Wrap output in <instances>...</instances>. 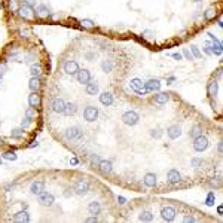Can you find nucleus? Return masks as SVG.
Instances as JSON below:
<instances>
[{
	"label": "nucleus",
	"instance_id": "c03bdc74",
	"mask_svg": "<svg viewBox=\"0 0 223 223\" xmlns=\"http://www.w3.org/2000/svg\"><path fill=\"white\" fill-rule=\"evenodd\" d=\"M30 124H31V121H30L29 117H25V119H22V122H21V126L25 129V128H29Z\"/></svg>",
	"mask_w": 223,
	"mask_h": 223
},
{
	"label": "nucleus",
	"instance_id": "dca6fc26",
	"mask_svg": "<svg viewBox=\"0 0 223 223\" xmlns=\"http://www.w3.org/2000/svg\"><path fill=\"white\" fill-rule=\"evenodd\" d=\"M13 222L15 223H29L30 222V214L29 211L24 208L22 211H18V213L13 216Z\"/></svg>",
	"mask_w": 223,
	"mask_h": 223
},
{
	"label": "nucleus",
	"instance_id": "4468645a",
	"mask_svg": "<svg viewBox=\"0 0 223 223\" xmlns=\"http://www.w3.org/2000/svg\"><path fill=\"white\" fill-rule=\"evenodd\" d=\"M161 80L159 79H150V80H147L143 87L149 91V92H155V91H159L161 89Z\"/></svg>",
	"mask_w": 223,
	"mask_h": 223
},
{
	"label": "nucleus",
	"instance_id": "de8ad7c7",
	"mask_svg": "<svg viewBox=\"0 0 223 223\" xmlns=\"http://www.w3.org/2000/svg\"><path fill=\"white\" fill-rule=\"evenodd\" d=\"M136 92H137V94H138V95H140V97H143V95H146V94H147L149 91H147L146 88H141V89H137Z\"/></svg>",
	"mask_w": 223,
	"mask_h": 223
},
{
	"label": "nucleus",
	"instance_id": "bf43d9fd",
	"mask_svg": "<svg viewBox=\"0 0 223 223\" xmlns=\"http://www.w3.org/2000/svg\"><path fill=\"white\" fill-rule=\"evenodd\" d=\"M37 146H39V143H37V141H33V144H30L29 147H30V149H33V147H37Z\"/></svg>",
	"mask_w": 223,
	"mask_h": 223
},
{
	"label": "nucleus",
	"instance_id": "1a4fd4ad",
	"mask_svg": "<svg viewBox=\"0 0 223 223\" xmlns=\"http://www.w3.org/2000/svg\"><path fill=\"white\" fill-rule=\"evenodd\" d=\"M64 71L67 73V75H76L79 71V64L75 61V60H68L64 63Z\"/></svg>",
	"mask_w": 223,
	"mask_h": 223
},
{
	"label": "nucleus",
	"instance_id": "e2e57ef3",
	"mask_svg": "<svg viewBox=\"0 0 223 223\" xmlns=\"http://www.w3.org/2000/svg\"><path fill=\"white\" fill-rule=\"evenodd\" d=\"M217 24H219V27H223V22H222V20H219V21H217Z\"/></svg>",
	"mask_w": 223,
	"mask_h": 223
},
{
	"label": "nucleus",
	"instance_id": "20e7f679",
	"mask_svg": "<svg viewBox=\"0 0 223 223\" xmlns=\"http://www.w3.org/2000/svg\"><path fill=\"white\" fill-rule=\"evenodd\" d=\"M175 214H177V211H175L174 207L167 205V207H162L161 208V216H162V219L167 220V222H173L175 219Z\"/></svg>",
	"mask_w": 223,
	"mask_h": 223
},
{
	"label": "nucleus",
	"instance_id": "9d476101",
	"mask_svg": "<svg viewBox=\"0 0 223 223\" xmlns=\"http://www.w3.org/2000/svg\"><path fill=\"white\" fill-rule=\"evenodd\" d=\"M98 170H100V173L103 175H107L112 173V170H113V165L110 161H107V159H101L100 162H98Z\"/></svg>",
	"mask_w": 223,
	"mask_h": 223
},
{
	"label": "nucleus",
	"instance_id": "4d7b16f0",
	"mask_svg": "<svg viewBox=\"0 0 223 223\" xmlns=\"http://www.w3.org/2000/svg\"><path fill=\"white\" fill-rule=\"evenodd\" d=\"M175 80V76H170V78L167 79V83H171V82H174Z\"/></svg>",
	"mask_w": 223,
	"mask_h": 223
},
{
	"label": "nucleus",
	"instance_id": "ddd939ff",
	"mask_svg": "<svg viewBox=\"0 0 223 223\" xmlns=\"http://www.w3.org/2000/svg\"><path fill=\"white\" fill-rule=\"evenodd\" d=\"M51 107H52V110L55 113H63L64 112V107H66V101L61 100L60 97H55L52 100V103H51Z\"/></svg>",
	"mask_w": 223,
	"mask_h": 223
},
{
	"label": "nucleus",
	"instance_id": "338daca9",
	"mask_svg": "<svg viewBox=\"0 0 223 223\" xmlns=\"http://www.w3.org/2000/svg\"><path fill=\"white\" fill-rule=\"evenodd\" d=\"M194 2H199V0H194Z\"/></svg>",
	"mask_w": 223,
	"mask_h": 223
},
{
	"label": "nucleus",
	"instance_id": "a211bd4d",
	"mask_svg": "<svg viewBox=\"0 0 223 223\" xmlns=\"http://www.w3.org/2000/svg\"><path fill=\"white\" fill-rule=\"evenodd\" d=\"M143 183H144L146 187H155L156 183H158V180H156V175L153 173H147L144 175V179H143Z\"/></svg>",
	"mask_w": 223,
	"mask_h": 223
},
{
	"label": "nucleus",
	"instance_id": "f8f14e48",
	"mask_svg": "<svg viewBox=\"0 0 223 223\" xmlns=\"http://www.w3.org/2000/svg\"><path fill=\"white\" fill-rule=\"evenodd\" d=\"M76 78H78V82L79 83H82V85H87L88 82L91 80V73H89V70L87 68H79V71L76 73Z\"/></svg>",
	"mask_w": 223,
	"mask_h": 223
},
{
	"label": "nucleus",
	"instance_id": "79ce46f5",
	"mask_svg": "<svg viewBox=\"0 0 223 223\" xmlns=\"http://www.w3.org/2000/svg\"><path fill=\"white\" fill-rule=\"evenodd\" d=\"M101 161V158L98 155H91V164L92 165H98V162Z\"/></svg>",
	"mask_w": 223,
	"mask_h": 223
},
{
	"label": "nucleus",
	"instance_id": "7c9ffc66",
	"mask_svg": "<svg viewBox=\"0 0 223 223\" xmlns=\"http://www.w3.org/2000/svg\"><path fill=\"white\" fill-rule=\"evenodd\" d=\"M189 134H190V137H192V138H196V137L202 136V128H201V126H198V125L192 126V129L189 131Z\"/></svg>",
	"mask_w": 223,
	"mask_h": 223
},
{
	"label": "nucleus",
	"instance_id": "0eeeda50",
	"mask_svg": "<svg viewBox=\"0 0 223 223\" xmlns=\"http://www.w3.org/2000/svg\"><path fill=\"white\" fill-rule=\"evenodd\" d=\"M83 117L87 119L88 122H94V121L98 117V109L94 106L85 107V110H83Z\"/></svg>",
	"mask_w": 223,
	"mask_h": 223
},
{
	"label": "nucleus",
	"instance_id": "393cba45",
	"mask_svg": "<svg viewBox=\"0 0 223 223\" xmlns=\"http://www.w3.org/2000/svg\"><path fill=\"white\" fill-rule=\"evenodd\" d=\"M168 100H170V95H168L167 92H158V94L155 95V103L156 104H159V106L165 104Z\"/></svg>",
	"mask_w": 223,
	"mask_h": 223
},
{
	"label": "nucleus",
	"instance_id": "49530a36",
	"mask_svg": "<svg viewBox=\"0 0 223 223\" xmlns=\"http://www.w3.org/2000/svg\"><path fill=\"white\" fill-rule=\"evenodd\" d=\"M20 34H21V37H29L30 30H27V29H21V30H20Z\"/></svg>",
	"mask_w": 223,
	"mask_h": 223
},
{
	"label": "nucleus",
	"instance_id": "2eb2a0df",
	"mask_svg": "<svg viewBox=\"0 0 223 223\" xmlns=\"http://www.w3.org/2000/svg\"><path fill=\"white\" fill-rule=\"evenodd\" d=\"M45 190V182L43 180H34L30 186V192L33 195H39Z\"/></svg>",
	"mask_w": 223,
	"mask_h": 223
},
{
	"label": "nucleus",
	"instance_id": "f3484780",
	"mask_svg": "<svg viewBox=\"0 0 223 223\" xmlns=\"http://www.w3.org/2000/svg\"><path fill=\"white\" fill-rule=\"evenodd\" d=\"M167 136L170 137L171 140L179 138V137L182 136V128H180L179 125H170L168 126V129H167Z\"/></svg>",
	"mask_w": 223,
	"mask_h": 223
},
{
	"label": "nucleus",
	"instance_id": "774afa93",
	"mask_svg": "<svg viewBox=\"0 0 223 223\" xmlns=\"http://www.w3.org/2000/svg\"><path fill=\"white\" fill-rule=\"evenodd\" d=\"M0 9H2V5H0Z\"/></svg>",
	"mask_w": 223,
	"mask_h": 223
},
{
	"label": "nucleus",
	"instance_id": "412c9836",
	"mask_svg": "<svg viewBox=\"0 0 223 223\" xmlns=\"http://www.w3.org/2000/svg\"><path fill=\"white\" fill-rule=\"evenodd\" d=\"M88 211H89V214H92V216L100 214V211H101V205H100V202H97V201L89 202L88 204Z\"/></svg>",
	"mask_w": 223,
	"mask_h": 223
},
{
	"label": "nucleus",
	"instance_id": "f03ea898",
	"mask_svg": "<svg viewBox=\"0 0 223 223\" xmlns=\"http://www.w3.org/2000/svg\"><path fill=\"white\" fill-rule=\"evenodd\" d=\"M122 121H124V124L128 126H134L140 121V116H138V113L134 112V110H128L125 112L124 115H122Z\"/></svg>",
	"mask_w": 223,
	"mask_h": 223
},
{
	"label": "nucleus",
	"instance_id": "ea45409f",
	"mask_svg": "<svg viewBox=\"0 0 223 223\" xmlns=\"http://www.w3.org/2000/svg\"><path fill=\"white\" fill-rule=\"evenodd\" d=\"M143 37L147 40H153L155 39V33L150 31V30H144V31H143Z\"/></svg>",
	"mask_w": 223,
	"mask_h": 223
},
{
	"label": "nucleus",
	"instance_id": "f704fd0d",
	"mask_svg": "<svg viewBox=\"0 0 223 223\" xmlns=\"http://www.w3.org/2000/svg\"><path fill=\"white\" fill-rule=\"evenodd\" d=\"M101 68H103V71H104V73H110V71H112V68H113V64H112V61H109V60H104V61L101 63Z\"/></svg>",
	"mask_w": 223,
	"mask_h": 223
},
{
	"label": "nucleus",
	"instance_id": "c85d7f7f",
	"mask_svg": "<svg viewBox=\"0 0 223 223\" xmlns=\"http://www.w3.org/2000/svg\"><path fill=\"white\" fill-rule=\"evenodd\" d=\"M37 116H39V113H37V110H36L34 107H29V109L25 110V117H29L30 121H34Z\"/></svg>",
	"mask_w": 223,
	"mask_h": 223
},
{
	"label": "nucleus",
	"instance_id": "bb28decb",
	"mask_svg": "<svg viewBox=\"0 0 223 223\" xmlns=\"http://www.w3.org/2000/svg\"><path fill=\"white\" fill-rule=\"evenodd\" d=\"M143 80L141 79H138V78H134V79H131V82H129V87H131V89H134V91H137V89H141L143 88Z\"/></svg>",
	"mask_w": 223,
	"mask_h": 223
},
{
	"label": "nucleus",
	"instance_id": "c9c22d12",
	"mask_svg": "<svg viewBox=\"0 0 223 223\" xmlns=\"http://www.w3.org/2000/svg\"><path fill=\"white\" fill-rule=\"evenodd\" d=\"M190 164L194 168H201L202 165H205V161L201 159V158H192V161H190Z\"/></svg>",
	"mask_w": 223,
	"mask_h": 223
},
{
	"label": "nucleus",
	"instance_id": "09e8293b",
	"mask_svg": "<svg viewBox=\"0 0 223 223\" xmlns=\"http://www.w3.org/2000/svg\"><path fill=\"white\" fill-rule=\"evenodd\" d=\"M171 57H173L174 60H182V58H183L182 52H174V54H171Z\"/></svg>",
	"mask_w": 223,
	"mask_h": 223
},
{
	"label": "nucleus",
	"instance_id": "72a5a7b5",
	"mask_svg": "<svg viewBox=\"0 0 223 223\" xmlns=\"http://www.w3.org/2000/svg\"><path fill=\"white\" fill-rule=\"evenodd\" d=\"M214 201H216V195H214L213 190H210V192L207 194V198H205V204H207L208 207H213Z\"/></svg>",
	"mask_w": 223,
	"mask_h": 223
},
{
	"label": "nucleus",
	"instance_id": "13d9d810",
	"mask_svg": "<svg viewBox=\"0 0 223 223\" xmlns=\"http://www.w3.org/2000/svg\"><path fill=\"white\" fill-rule=\"evenodd\" d=\"M222 213H223V207H222V205H219V207H217V214H220V216H222Z\"/></svg>",
	"mask_w": 223,
	"mask_h": 223
},
{
	"label": "nucleus",
	"instance_id": "f257e3e1",
	"mask_svg": "<svg viewBox=\"0 0 223 223\" xmlns=\"http://www.w3.org/2000/svg\"><path fill=\"white\" fill-rule=\"evenodd\" d=\"M17 12H18V15H20L21 18H24V20L31 21V20L36 18V12L33 9V6H29V5H25V3H24L22 6H20Z\"/></svg>",
	"mask_w": 223,
	"mask_h": 223
},
{
	"label": "nucleus",
	"instance_id": "8fccbe9b",
	"mask_svg": "<svg viewBox=\"0 0 223 223\" xmlns=\"http://www.w3.org/2000/svg\"><path fill=\"white\" fill-rule=\"evenodd\" d=\"M85 222L87 223H94V222H98V219H97V216H91V217H88Z\"/></svg>",
	"mask_w": 223,
	"mask_h": 223
},
{
	"label": "nucleus",
	"instance_id": "aec40b11",
	"mask_svg": "<svg viewBox=\"0 0 223 223\" xmlns=\"http://www.w3.org/2000/svg\"><path fill=\"white\" fill-rule=\"evenodd\" d=\"M76 112H78V106H76L75 103L68 101V103H66V107H64V112H63V115H66V116H73Z\"/></svg>",
	"mask_w": 223,
	"mask_h": 223
},
{
	"label": "nucleus",
	"instance_id": "37998d69",
	"mask_svg": "<svg viewBox=\"0 0 223 223\" xmlns=\"http://www.w3.org/2000/svg\"><path fill=\"white\" fill-rule=\"evenodd\" d=\"M211 17H214V9H208L205 13H204V18H205V20H210Z\"/></svg>",
	"mask_w": 223,
	"mask_h": 223
},
{
	"label": "nucleus",
	"instance_id": "58836bf2",
	"mask_svg": "<svg viewBox=\"0 0 223 223\" xmlns=\"http://www.w3.org/2000/svg\"><path fill=\"white\" fill-rule=\"evenodd\" d=\"M80 25L85 27V29H92L95 25V22L92 20H80Z\"/></svg>",
	"mask_w": 223,
	"mask_h": 223
},
{
	"label": "nucleus",
	"instance_id": "a19ab883",
	"mask_svg": "<svg viewBox=\"0 0 223 223\" xmlns=\"http://www.w3.org/2000/svg\"><path fill=\"white\" fill-rule=\"evenodd\" d=\"M182 55H183L184 58H187V60H194V57H192V54H190V51L189 49H183V52H182Z\"/></svg>",
	"mask_w": 223,
	"mask_h": 223
},
{
	"label": "nucleus",
	"instance_id": "5fc2aeb1",
	"mask_svg": "<svg viewBox=\"0 0 223 223\" xmlns=\"http://www.w3.org/2000/svg\"><path fill=\"white\" fill-rule=\"evenodd\" d=\"M25 5H29V6H33V5H36V0H25Z\"/></svg>",
	"mask_w": 223,
	"mask_h": 223
},
{
	"label": "nucleus",
	"instance_id": "9b49d317",
	"mask_svg": "<svg viewBox=\"0 0 223 223\" xmlns=\"http://www.w3.org/2000/svg\"><path fill=\"white\" fill-rule=\"evenodd\" d=\"M180 180H182V175L180 173L177 171V170H168V173H167V182L170 184H177L180 183Z\"/></svg>",
	"mask_w": 223,
	"mask_h": 223
},
{
	"label": "nucleus",
	"instance_id": "4c0bfd02",
	"mask_svg": "<svg viewBox=\"0 0 223 223\" xmlns=\"http://www.w3.org/2000/svg\"><path fill=\"white\" fill-rule=\"evenodd\" d=\"M3 158L8 159V161H17V159H18V155H17L15 152H5V153H3Z\"/></svg>",
	"mask_w": 223,
	"mask_h": 223
},
{
	"label": "nucleus",
	"instance_id": "4be33fe9",
	"mask_svg": "<svg viewBox=\"0 0 223 223\" xmlns=\"http://www.w3.org/2000/svg\"><path fill=\"white\" fill-rule=\"evenodd\" d=\"M29 104L30 107H34V109L40 106V95H37V92H31L29 95Z\"/></svg>",
	"mask_w": 223,
	"mask_h": 223
},
{
	"label": "nucleus",
	"instance_id": "0e129e2a",
	"mask_svg": "<svg viewBox=\"0 0 223 223\" xmlns=\"http://www.w3.org/2000/svg\"><path fill=\"white\" fill-rule=\"evenodd\" d=\"M2 143H3V141H2V138H0V144H2Z\"/></svg>",
	"mask_w": 223,
	"mask_h": 223
},
{
	"label": "nucleus",
	"instance_id": "6ab92c4d",
	"mask_svg": "<svg viewBox=\"0 0 223 223\" xmlns=\"http://www.w3.org/2000/svg\"><path fill=\"white\" fill-rule=\"evenodd\" d=\"M100 103L106 107L112 106V104H113V94H112V92H103V94L100 95Z\"/></svg>",
	"mask_w": 223,
	"mask_h": 223
},
{
	"label": "nucleus",
	"instance_id": "6e6552de",
	"mask_svg": "<svg viewBox=\"0 0 223 223\" xmlns=\"http://www.w3.org/2000/svg\"><path fill=\"white\" fill-rule=\"evenodd\" d=\"M75 190H76L78 195H85L89 190V182H88L87 179L78 180V183L75 184Z\"/></svg>",
	"mask_w": 223,
	"mask_h": 223
},
{
	"label": "nucleus",
	"instance_id": "680f3d73",
	"mask_svg": "<svg viewBox=\"0 0 223 223\" xmlns=\"http://www.w3.org/2000/svg\"><path fill=\"white\" fill-rule=\"evenodd\" d=\"M204 52H205V54H208V55L211 54V51H210V48H208V46H205V48H204Z\"/></svg>",
	"mask_w": 223,
	"mask_h": 223
},
{
	"label": "nucleus",
	"instance_id": "39448f33",
	"mask_svg": "<svg viewBox=\"0 0 223 223\" xmlns=\"http://www.w3.org/2000/svg\"><path fill=\"white\" fill-rule=\"evenodd\" d=\"M64 137L67 140H79V138H82V131L78 126H70L64 131Z\"/></svg>",
	"mask_w": 223,
	"mask_h": 223
},
{
	"label": "nucleus",
	"instance_id": "e433bc0d",
	"mask_svg": "<svg viewBox=\"0 0 223 223\" xmlns=\"http://www.w3.org/2000/svg\"><path fill=\"white\" fill-rule=\"evenodd\" d=\"M190 54H192V57H194V58H201V57H202V54H201L199 48H198V46H195V45H192V46H190Z\"/></svg>",
	"mask_w": 223,
	"mask_h": 223
},
{
	"label": "nucleus",
	"instance_id": "cd10ccee",
	"mask_svg": "<svg viewBox=\"0 0 223 223\" xmlns=\"http://www.w3.org/2000/svg\"><path fill=\"white\" fill-rule=\"evenodd\" d=\"M207 92H208L210 97H214V95H216V92H217V82H216V80H211V82L208 83Z\"/></svg>",
	"mask_w": 223,
	"mask_h": 223
},
{
	"label": "nucleus",
	"instance_id": "2f4dec72",
	"mask_svg": "<svg viewBox=\"0 0 223 223\" xmlns=\"http://www.w3.org/2000/svg\"><path fill=\"white\" fill-rule=\"evenodd\" d=\"M10 136H12V138H17V140L22 138V136H24V128L21 126V128H15V129H12Z\"/></svg>",
	"mask_w": 223,
	"mask_h": 223
},
{
	"label": "nucleus",
	"instance_id": "603ef678",
	"mask_svg": "<svg viewBox=\"0 0 223 223\" xmlns=\"http://www.w3.org/2000/svg\"><path fill=\"white\" fill-rule=\"evenodd\" d=\"M10 9L15 10V12L18 10V6H17V2H15V0H10Z\"/></svg>",
	"mask_w": 223,
	"mask_h": 223
},
{
	"label": "nucleus",
	"instance_id": "3c124183",
	"mask_svg": "<svg viewBox=\"0 0 223 223\" xmlns=\"http://www.w3.org/2000/svg\"><path fill=\"white\" fill-rule=\"evenodd\" d=\"M125 202H126L125 196H117V204H119V205H124Z\"/></svg>",
	"mask_w": 223,
	"mask_h": 223
},
{
	"label": "nucleus",
	"instance_id": "6e6d98bb",
	"mask_svg": "<svg viewBox=\"0 0 223 223\" xmlns=\"http://www.w3.org/2000/svg\"><path fill=\"white\" fill-rule=\"evenodd\" d=\"M70 164H71V165H78L79 161L76 159V158H71V159H70Z\"/></svg>",
	"mask_w": 223,
	"mask_h": 223
},
{
	"label": "nucleus",
	"instance_id": "a878e982",
	"mask_svg": "<svg viewBox=\"0 0 223 223\" xmlns=\"http://www.w3.org/2000/svg\"><path fill=\"white\" fill-rule=\"evenodd\" d=\"M29 88H30V91H31V92H37V91H39V88H40L39 78H31V79H30Z\"/></svg>",
	"mask_w": 223,
	"mask_h": 223
},
{
	"label": "nucleus",
	"instance_id": "473e14b6",
	"mask_svg": "<svg viewBox=\"0 0 223 223\" xmlns=\"http://www.w3.org/2000/svg\"><path fill=\"white\" fill-rule=\"evenodd\" d=\"M141 222H152L153 220V214L150 213V211H141L140 214V217H138Z\"/></svg>",
	"mask_w": 223,
	"mask_h": 223
},
{
	"label": "nucleus",
	"instance_id": "69168bd1",
	"mask_svg": "<svg viewBox=\"0 0 223 223\" xmlns=\"http://www.w3.org/2000/svg\"><path fill=\"white\" fill-rule=\"evenodd\" d=\"M0 165H2V159H0Z\"/></svg>",
	"mask_w": 223,
	"mask_h": 223
},
{
	"label": "nucleus",
	"instance_id": "7ed1b4c3",
	"mask_svg": "<svg viewBox=\"0 0 223 223\" xmlns=\"http://www.w3.org/2000/svg\"><path fill=\"white\" fill-rule=\"evenodd\" d=\"M208 146H210V143H208V138L207 137L199 136V137H196V138H194V149L196 152H204Z\"/></svg>",
	"mask_w": 223,
	"mask_h": 223
},
{
	"label": "nucleus",
	"instance_id": "864d4df0",
	"mask_svg": "<svg viewBox=\"0 0 223 223\" xmlns=\"http://www.w3.org/2000/svg\"><path fill=\"white\" fill-rule=\"evenodd\" d=\"M5 70H6V63H2L0 64V76L5 73Z\"/></svg>",
	"mask_w": 223,
	"mask_h": 223
},
{
	"label": "nucleus",
	"instance_id": "a18cd8bd",
	"mask_svg": "<svg viewBox=\"0 0 223 223\" xmlns=\"http://www.w3.org/2000/svg\"><path fill=\"white\" fill-rule=\"evenodd\" d=\"M183 222H186V223H194V222H196V219H195L194 216H184L183 217Z\"/></svg>",
	"mask_w": 223,
	"mask_h": 223
},
{
	"label": "nucleus",
	"instance_id": "423d86ee",
	"mask_svg": "<svg viewBox=\"0 0 223 223\" xmlns=\"http://www.w3.org/2000/svg\"><path fill=\"white\" fill-rule=\"evenodd\" d=\"M37 196H39V202L42 204V205H45V207H51L52 204L55 202L54 195L51 194V192H46V190H43V192L39 194Z\"/></svg>",
	"mask_w": 223,
	"mask_h": 223
},
{
	"label": "nucleus",
	"instance_id": "5701e85b",
	"mask_svg": "<svg viewBox=\"0 0 223 223\" xmlns=\"http://www.w3.org/2000/svg\"><path fill=\"white\" fill-rule=\"evenodd\" d=\"M36 15H37L39 18H48L49 17V8L46 5H39V6L36 8Z\"/></svg>",
	"mask_w": 223,
	"mask_h": 223
},
{
	"label": "nucleus",
	"instance_id": "c756f323",
	"mask_svg": "<svg viewBox=\"0 0 223 223\" xmlns=\"http://www.w3.org/2000/svg\"><path fill=\"white\" fill-rule=\"evenodd\" d=\"M30 73H31V78H39L40 73H42V67L40 64H33L30 68Z\"/></svg>",
	"mask_w": 223,
	"mask_h": 223
},
{
	"label": "nucleus",
	"instance_id": "b1692460",
	"mask_svg": "<svg viewBox=\"0 0 223 223\" xmlns=\"http://www.w3.org/2000/svg\"><path fill=\"white\" fill-rule=\"evenodd\" d=\"M85 89H87L88 95H97L98 94V83L97 82H91V80H89L87 83V88H85Z\"/></svg>",
	"mask_w": 223,
	"mask_h": 223
},
{
	"label": "nucleus",
	"instance_id": "052dcab7",
	"mask_svg": "<svg viewBox=\"0 0 223 223\" xmlns=\"http://www.w3.org/2000/svg\"><path fill=\"white\" fill-rule=\"evenodd\" d=\"M10 187L13 189V187H15V183H9V184H6V189H8V190H9Z\"/></svg>",
	"mask_w": 223,
	"mask_h": 223
}]
</instances>
